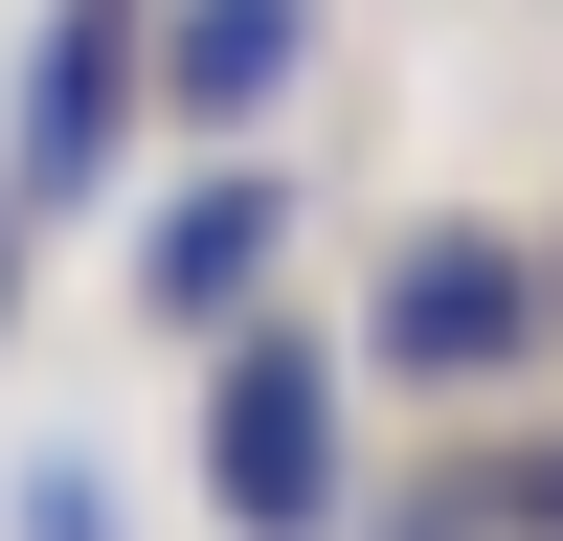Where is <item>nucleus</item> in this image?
<instances>
[{
	"label": "nucleus",
	"instance_id": "f03ea898",
	"mask_svg": "<svg viewBox=\"0 0 563 541\" xmlns=\"http://www.w3.org/2000/svg\"><path fill=\"white\" fill-rule=\"evenodd\" d=\"M541 339H563V270L519 225H406L361 294V384H406V406H519Z\"/></svg>",
	"mask_w": 563,
	"mask_h": 541
},
{
	"label": "nucleus",
	"instance_id": "20e7f679",
	"mask_svg": "<svg viewBox=\"0 0 563 541\" xmlns=\"http://www.w3.org/2000/svg\"><path fill=\"white\" fill-rule=\"evenodd\" d=\"M271 270H294V158H271V135H225V158L180 180L158 225H135V294H158L180 339H249V316H271Z\"/></svg>",
	"mask_w": 563,
	"mask_h": 541
},
{
	"label": "nucleus",
	"instance_id": "7ed1b4c3",
	"mask_svg": "<svg viewBox=\"0 0 563 541\" xmlns=\"http://www.w3.org/2000/svg\"><path fill=\"white\" fill-rule=\"evenodd\" d=\"M135 113H158V0H45V45H23V135H0V203H113Z\"/></svg>",
	"mask_w": 563,
	"mask_h": 541
},
{
	"label": "nucleus",
	"instance_id": "f257e3e1",
	"mask_svg": "<svg viewBox=\"0 0 563 541\" xmlns=\"http://www.w3.org/2000/svg\"><path fill=\"white\" fill-rule=\"evenodd\" d=\"M203 496L225 541H361V339H203Z\"/></svg>",
	"mask_w": 563,
	"mask_h": 541
},
{
	"label": "nucleus",
	"instance_id": "0eeeda50",
	"mask_svg": "<svg viewBox=\"0 0 563 541\" xmlns=\"http://www.w3.org/2000/svg\"><path fill=\"white\" fill-rule=\"evenodd\" d=\"M0 316H23V203H0Z\"/></svg>",
	"mask_w": 563,
	"mask_h": 541
},
{
	"label": "nucleus",
	"instance_id": "39448f33",
	"mask_svg": "<svg viewBox=\"0 0 563 541\" xmlns=\"http://www.w3.org/2000/svg\"><path fill=\"white\" fill-rule=\"evenodd\" d=\"M294 68H316V0H158V113L203 135V158L294 113Z\"/></svg>",
	"mask_w": 563,
	"mask_h": 541
},
{
	"label": "nucleus",
	"instance_id": "423d86ee",
	"mask_svg": "<svg viewBox=\"0 0 563 541\" xmlns=\"http://www.w3.org/2000/svg\"><path fill=\"white\" fill-rule=\"evenodd\" d=\"M0 519H23V541H135V496L90 474V451H23V496H0Z\"/></svg>",
	"mask_w": 563,
	"mask_h": 541
}]
</instances>
